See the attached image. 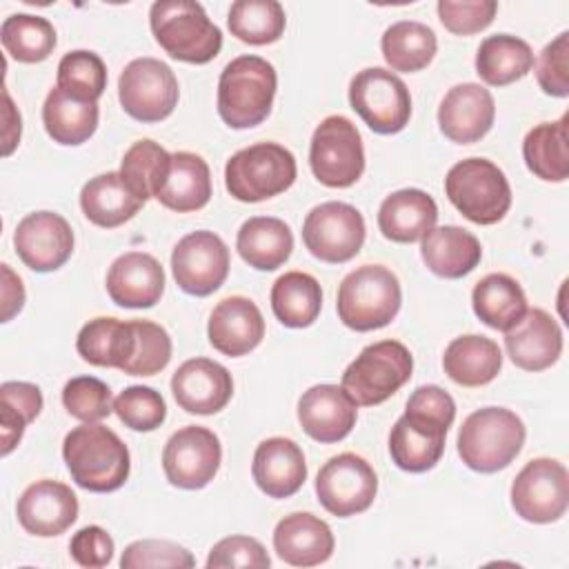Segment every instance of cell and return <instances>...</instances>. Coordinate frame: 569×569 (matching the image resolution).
Instances as JSON below:
<instances>
[{
    "mask_svg": "<svg viewBox=\"0 0 569 569\" xmlns=\"http://www.w3.org/2000/svg\"><path fill=\"white\" fill-rule=\"evenodd\" d=\"M456 418L453 398L438 385L418 387L405 413L389 433V453L398 469L422 473L438 465L445 451V438Z\"/></svg>",
    "mask_w": 569,
    "mask_h": 569,
    "instance_id": "obj_1",
    "label": "cell"
},
{
    "mask_svg": "<svg viewBox=\"0 0 569 569\" xmlns=\"http://www.w3.org/2000/svg\"><path fill=\"white\" fill-rule=\"evenodd\" d=\"M62 458L73 482L93 493L120 489L131 469L127 445L116 431L100 422L73 427L62 442Z\"/></svg>",
    "mask_w": 569,
    "mask_h": 569,
    "instance_id": "obj_2",
    "label": "cell"
},
{
    "mask_svg": "<svg viewBox=\"0 0 569 569\" xmlns=\"http://www.w3.org/2000/svg\"><path fill=\"white\" fill-rule=\"evenodd\" d=\"M278 76L260 56H238L220 73L218 113L231 129H251L267 120L276 98Z\"/></svg>",
    "mask_w": 569,
    "mask_h": 569,
    "instance_id": "obj_3",
    "label": "cell"
},
{
    "mask_svg": "<svg viewBox=\"0 0 569 569\" xmlns=\"http://www.w3.org/2000/svg\"><path fill=\"white\" fill-rule=\"evenodd\" d=\"M156 42L176 60L207 64L222 49V31L193 0H158L149 9Z\"/></svg>",
    "mask_w": 569,
    "mask_h": 569,
    "instance_id": "obj_4",
    "label": "cell"
},
{
    "mask_svg": "<svg viewBox=\"0 0 569 569\" xmlns=\"http://www.w3.org/2000/svg\"><path fill=\"white\" fill-rule=\"evenodd\" d=\"M525 422L505 407H482L469 413L458 431V456L478 473L509 467L525 445Z\"/></svg>",
    "mask_w": 569,
    "mask_h": 569,
    "instance_id": "obj_5",
    "label": "cell"
},
{
    "mask_svg": "<svg viewBox=\"0 0 569 569\" xmlns=\"http://www.w3.org/2000/svg\"><path fill=\"white\" fill-rule=\"evenodd\" d=\"M402 291L396 273L382 264H362L338 287V318L353 331L387 327L400 311Z\"/></svg>",
    "mask_w": 569,
    "mask_h": 569,
    "instance_id": "obj_6",
    "label": "cell"
},
{
    "mask_svg": "<svg viewBox=\"0 0 569 569\" xmlns=\"http://www.w3.org/2000/svg\"><path fill=\"white\" fill-rule=\"evenodd\" d=\"M296 173V158L289 149L278 142H256L227 160L224 187L240 202H262L287 191Z\"/></svg>",
    "mask_w": 569,
    "mask_h": 569,
    "instance_id": "obj_7",
    "label": "cell"
},
{
    "mask_svg": "<svg viewBox=\"0 0 569 569\" xmlns=\"http://www.w3.org/2000/svg\"><path fill=\"white\" fill-rule=\"evenodd\" d=\"M449 202L476 224L500 222L511 207V187L498 164L487 158L456 162L445 178Z\"/></svg>",
    "mask_w": 569,
    "mask_h": 569,
    "instance_id": "obj_8",
    "label": "cell"
},
{
    "mask_svg": "<svg viewBox=\"0 0 569 569\" xmlns=\"http://www.w3.org/2000/svg\"><path fill=\"white\" fill-rule=\"evenodd\" d=\"M413 371L409 349L398 340L367 345L345 369L340 387L358 407H376L389 400Z\"/></svg>",
    "mask_w": 569,
    "mask_h": 569,
    "instance_id": "obj_9",
    "label": "cell"
},
{
    "mask_svg": "<svg viewBox=\"0 0 569 569\" xmlns=\"http://www.w3.org/2000/svg\"><path fill=\"white\" fill-rule=\"evenodd\" d=\"M349 104L371 131L382 136L402 131L411 118L407 84L382 67H367L351 78Z\"/></svg>",
    "mask_w": 569,
    "mask_h": 569,
    "instance_id": "obj_10",
    "label": "cell"
},
{
    "mask_svg": "<svg viewBox=\"0 0 569 569\" xmlns=\"http://www.w3.org/2000/svg\"><path fill=\"white\" fill-rule=\"evenodd\" d=\"M309 164L318 182L345 189L365 171V147L360 131L345 116H327L311 136Z\"/></svg>",
    "mask_w": 569,
    "mask_h": 569,
    "instance_id": "obj_11",
    "label": "cell"
},
{
    "mask_svg": "<svg viewBox=\"0 0 569 569\" xmlns=\"http://www.w3.org/2000/svg\"><path fill=\"white\" fill-rule=\"evenodd\" d=\"M178 80L169 64L158 58L131 60L118 78V98L122 109L138 122H160L178 104Z\"/></svg>",
    "mask_w": 569,
    "mask_h": 569,
    "instance_id": "obj_12",
    "label": "cell"
},
{
    "mask_svg": "<svg viewBox=\"0 0 569 569\" xmlns=\"http://www.w3.org/2000/svg\"><path fill=\"white\" fill-rule=\"evenodd\" d=\"M365 218L347 202H322L302 222V242L309 253L329 264L349 262L365 242Z\"/></svg>",
    "mask_w": 569,
    "mask_h": 569,
    "instance_id": "obj_13",
    "label": "cell"
},
{
    "mask_svg": "<svg viewBox=\"0 0 569 569\" xmlns=\"http://www.w3.org/2000/svg\"><path fill=\"white\" fill-rule=\"evenodd\" d=\"M569 505L567 467L553 458H533L516 476L511 485L513 511L536 525L556 522Z\"/></svg>",
    "mask_w": 569,
    "mask_h": 569,
    "instance_id": "obj_14",
    "label": "cell"
},
{
    "mask_svg": "<svg viewBox=\"0 0 569 569\" xmlns=\"http://www.w3.org/2000/svg\"><path fill=\"white\" fill-rule=\"evenodd\" d=\"M316 493L329 513L349 518L371 507L378 493V476L362 456L345 451L320 467Z\"/></svg>",
    "mask_w": 569,
    "mask_h": 569,
    "instance_id": "obj_15",
    "label": "cell"
},
{
    "mask_svg": "<svg viewBox=\"0 0 569 569\" xmlns=\"http://www.w3.org/2000/svg\"><path fill=\"white\" fill-rule=\"evenodd\" d=\"M222 460V447L218 436L198 425H189L171 433L162 449V469L167 480L178 489H202L207 487Z\"/></svg>",
    "mask_w": 569,
    "mask_h": 569,
    "instance_id": "obj_16",
    "label": "cell"
},
{
    "mask_svg": "<svg viewBox=\"0 0 569 569\" xmlns=\"http://www.w3.org/2000/svg\"><path fill=\"white\" fill-rule=\"evenodd\" d=\"M171 271L184 293L204 298L227 280L229 249L213 231H191L173 247Z\"/></svg>",
    "mask_w": 569,
    "mask_h": 569,
    "instance_id": "obj_17",
    "label": "cell"
},
{
    "mask_svg": "<svg viewBox=\"0 0 569 569\" xmlns=\"http://www.w3.org/2000/svg\"><path fill=\"white\" fill-rule=\"evenodd\" d=\"M18 258L38 273L60 269L73 253V231L69 222L53 211L27 213L13 233Z\"/></svg>",
    "mask_w": 569,
    "mask_h": 569,
    "instance_id": "obj_18",
    "label": "cell"
},
{
    "mask_svg": "<svg viewBox=\"0 0 569 569\" xmlns=\"http://www.w3.org/2000/svg\"><path fill=\"white\" fill-rule=\"evenodd\" d=\"M171 393L180 409L196 416H211L227 407L233 396V380L227 367L209 358H191L171 376Z\"/></svg>",
    "mask_w": 569,
    "mask_h": 569,
    "instance_id": "obj_19",
    "label": "cell"
},
{
    "mask_svg": "<svg viewBox=\"0 0 569 569\" xmlns=\"http://www.w3.org/2000/svg\"><path fill=\"white\" fill-rule=\"evenodd\" d=\"M496 118V102L489 89L478 82L451 87L438 107V124L445 138L458 144H473L489 133Z\"/></svg>",
    "mask_w": 569,
    "mask_h": 569,
    "instance_id": "obj_20",
    "label": "cell"
},
{
    "mask_svg": "<svg viewBox=\"0 0 569 569\" xmlns=\"http://www.w3.org/2000/svg\"><path fill=\"white\" fill-rule=\"evenodd\" d=\"M16 516L20 527L31 536H60L78 518V498L64 482L38 480L18 498Z\"/></svg>",
    "mask_w": 569,
    "mask_h": 569,
    "instance_id": "obj_21",
    "label": "cell"
},
{
    "mask_svg": "<svg viewBox=\"0 0 569 569\" xmlns=\"http://www.w3.org/2000/svg\"><path fill=\"white\" fill-rule=\"evenodd\" d=\"M358 405L338 385H313L298 400L302 431L316 442H338L351 433Z\"/></svg>",
    "mask_w": 569,
    "mask_h": 569,
    "instance_id": "obj_22",
    "label": "cell"
},
{
    "mask_svg": "<svg viewBox=\"0 0 569 569\" xmlns=\"http://www.w3.org/2000/svg\"><path fill=\"white\" fill-rule=\"evenodd\" d=\"M505 349L525 371L549 369L562 353V329L545 309H527L522 320L505 331Z\"/></svg>",
    "mask_w": 569,
    "mask_h": 569,
    "instance_id": "obj_23",
    "label": "cell"
},
{
    "mask_svg": "<svg viewBox=\"0 0 569 569\" xmlns=\"http://www.w3.org/2000/svg\"><path fill=\"white\" fill-rule=\"evenodd\" d=\"M164 291L162 264L144 251L118 256L107 271V293L118 307L149 309Z\"/></svg>",
    "mask_w": 569,
    "mask_h": 569,
    "instance_id": "obj_24",
    "label": "cell"
},
{
    "mask_svg": "<svg viewBox=\"0 0 569 569\" xmlns=\"http://www.w3.org/2000/svg\"><path fill=\"white\" fill-rule=\"evenodd\" d=\"M207 336L216 351L238 358L253 351L262 342L264 318L253 300L244 296H229L213 307Z\"/></svg>",
    "mask_w": 569,
    "mask_h": 569,
    "instance_id": "obj_25",
    "label": "cell"
},
{
    "mask_svg": "<svg viewBox=\"0 0 569 569\" xmlns=\"http://www.w3.org/2000/svg\"><path fill=\"white\" fill-rule=\"evenodd\" d=\"M251 476L258 489L269 498H289L298 493L307 480L305 453L291 438H267L256 447Z\"/></svg>",
    "mask_w": 569,
    "mask_h": 569,
    "instance_id": "obj_26",
    "label": "cell"
},
{
    "mask_svg": "<svg viewBox=\"0 0 569 569\" xmlns=\"http://www.w3.org/2000/svg\"><path fill=\"white\" fill-rule=\"evenodd\" d=\"M333 547L331 527L307 511L284 516L273 529V549L291 567L322 565L331 558Z\"/></svg>",
    "mask_w": 569,
    "mask_h": 569,
    "instance_id": "obj_27",
    "label": "cell"
},
{
    "mask_svg": "<svg viewBox=\"0 0 569 569\" xmlns=\"http://www.w3.org/2000/svg\"><path fill=\"white\" fill-rule=\"evenodd\" d=\"M438 220L436 200L422 189H400L387 196L378 209V227L391 242H418Z\"/></svg>",
    "mask_w": 569,
    "mask_h": 569,
    "instance_id": "obj_28",
    "label": "cell"
},
{
    "mask_svg": "<svg viewBox=\"0 0 569 569\" xmlns=\"http://www.w3.org/2000/svg\"><path fill=\"white\" fill-rule=\"evenodd\" d=\"M420 256L427 269L440 278L456 280L471 273L482 258L478 238L456 224L433 227L420 244Z\"/></svg>",
    "mask_w": 569,
    "mask_h": 569,
    "instance_id": "obj_29",
    "label": "cell"
},
{
    "mask_svg": "<svg viewBox=\"0 0 569 569\" xmlns=\"http://www.w3.org/2000/svg\"><path fill=\"white\" fill-rule=\"evenodd\" d=\"M76 349L80 358L93 367L124 371L136 351V322L107 316L93 318L80 329Z\"/></svg>",
    "mask_w": 569,
    "mask_h": 569,
    "instance_id": "obj_30",
    "label": "cell"
},
{
    "mask_svg": "<svg viewBox=\"0 0 569 569\" xmlns=\"http://www.w3.org/2000/svg\"><path fill=\"white\" fill-rule=\"evenodd\" d=\"M211 198L209 164L191 151L171 153L169 171L156 193V200L178 213L202 209Z\"/></svg>",
    "mask_w": 569,
    "mask_h": 569,
    "instance_id": "obj_31",
    "label": "cell"
},
{
    "mask_svg": "<svg viewBox=\"0 0 569 569\" xmlns=\"http://www.w3.org/2000/svg\"><path fill=\"white\" fill-rule=\"evenodd\" d=\"M236 249L249 267L273 271L289 260L293 251V233L280 218L253 216L238 229Z\"/></svg>",
    "mask_w": 569,
    "mask_h": 569,
    "instance_id": "obj_32",
    "label": "cell"
},
{
    "mask_svg": "<svg viewBox=\"0 0 569 569\" xmlns=\"http://www.w3.org/2000/svg\"><path fill=\"white\" fill-rule=\"evenodd\" d=\"M98 102L71 96L58 84L47 93L42 104V122L49 138L67 147L87 142L98 129Z\"/></svg>",
    "mask_w": 569,
    "mask_h": 569,
    "instance_id": "obj_33",
    "label": "cell"
},
{
    "mask_svg": "<svg viewBox=\"0 0 569 569\" xmlns=\"http://www.w3.org/2000/svg\"><path fill=\"white\" fill-rule=\"evenodd\" d=\"M144 202L124 184L120 171H107L91 178L80 191V207L89 222L113 229L131 220Z\"/></svg>",
    "mask_w": 569,
    "mask_h": 569,
    "instance_id": "obj_34",
    "label": "cell"
},
{
    "mask_svg": "<svg viewBox=\"0 0 569 569\" xmlns=\"http://www.w3.org/2000/svg\"><path fill=\"white\" fill-rule=\"evenodd\" d=\"M442 369L456 385L482 387L500 373L502 351L487 336H460L447 345Z\"/></svg>",
    "mask_w": 569,
    "mask_h": 569,
    "instance_id": "obj_35",
    "label": "cell"
},
{
    "mask_svg": "<svg viewBox=\"0 0 569 569\" xmlns=\"http://www.w3.org/2000/svg\"><path fill=\"white\" fill-rule=\"evenodd\" d=\"M473 313L496 331H509L527 313V298L518 280L507 273H489L471 291Z\"/></svg>",
    "mask_w": 569,
    "mask_h": 569,
    "instance_id": "obj_36",
    "label": "cell"
},
{
    "mask_svg": "<svg viewBox=\"0 0 569 569\" xmlns=\"http://www.w3.org/2000/svg\"><path fill=\"white\" fill-rule=\"evenodd\" d=\"M569 113L556 122H540L522 140V158L527 169L545 182H565L569 176L567 149Z\"/></svg>",
    "mask_w": 569,
    "mask_h": 569,
    "instance_id": "obj_37",
    "label": "cell"
},
{
    "mask_svg": "<svg viewBox=\"0 0 569 569\" xmlns=\"http://www.w3.org/2000/svg\"><path fill=\"white\" fill-rule=\"evenodd\" d=\"M533 67L529 42L509 33H496L480 42L476 73L491 87H505L525 78Z\"/></svg>",
    "mask_w": 569,
    "mask_h": 569,
    "instance_id": "obj_38",
    "label": "cell"
},
{
    "mask_svg": "<svg viewBox=\"0 0 569 569\" xmlns=\"http://www.w3.org/2000/svg\"><path fill=\"white\" fill-rule=\"evenodd\" d=\"M322 307L320 282L305 271H287L271 287L273 316L291 329H305L316 322Z\"/></svg>",
    "mask_w": 569,
    "mask_h": 569,
    "instance_id": "obj_39",
    "label": "cell"
},
{
    "mask_svg": "<svg viewBox=\"0 0 569 569\" xmlns=\"http://www.w3.org/2000/svg\"><path fill=\"white\" fill-rule=\"evenodd\" d=\"M380 49L385 62L393 71L413 73L425 69L438 49V40L431 27L418 20H398L385 29Z\"/></svg>",
    "mask_w": 569,
    "mask_h": 569,
    "instance_id": "obj_40",
    "label": "cell"
},
{
    "mask_svg": "<svg viewBox=\"0 0 569 569\" xmlns=\"http://www.w3.org/2000/svg\"><path fill=\"white\" fill-rule=\"evenodd\" d=\"M0 40L4 51L24 64L47 60L56 49V29L42 16L13 13L4 18L0 27Z\"/></svg>",
    "mask_w": 569,
    "mask_h": 569,
    "instance_id": "obj_41",
    "label": "cell"
},
{
    "mask_svg": "<svg viewBox=\"0 0 569 569\" xmlns=\"http://www.w3.org/2000/svg\"><path fill=\"white\" fill-rule=\"evenodd\" d=\"M227 24L240 42L262 47L282 38L287 16L276 0H236L229 9Z\"/></svg>",
    "mask_w": 569,
    "mask_h": 569,
    "instance_id": "obj_42",
    "label": "cell"
},
{
    "mask_svg": "<svg viewBox=\"0 0 569 569\" xmlns=\"http://www.w3.org/2000/svg\"><path fill=\"white\" fill-rule=\"evenodd\" d=\"M171 164V153H167L158 142L144 138L133 142L122 162H120V176L124 184L142 200L156 198L167 171Z\"/></svg>",
    "mask_w": 569,
    "mask_h": 569,
    "instance_id": "obj_43",
    "label": "cell"
},
{
    "mask_svg": "<svg viewBox=\"0 0 569 569\" xmlns=\"http://www.w3.org/2000/svg\"><path fill=\"white\" fill-rule=\"evenodd\" d=\"M0 427H2V456H9L20 442L29 422L42 411V391L22 380L0 385Z\"/></svg>",
    "mask_w": 569,
    "mask_h": 569,
    "instance_id": "obj_44",
    "label": "cell"
},
{
    "mask_svg": "<svg viewBox=\"0 0 569 569\" xmlns=\"http://www.w3.org/2000/svg\"><path fill=\"white\" fill-rule=\"evenodd\" d=\"M58 87L82 100L98 102L107 89V67L102 58L87 49H76L58 62Z\"/></svg>",
    "mask_w": 569,
    "mask_h": 569,
    "instance_id": "obj_45",
    "label": "cell"
},
{
    "mask_svg": "<svg viewBox=\"0 0 569 569\" xmlns=\"http://www.w3.org/2000/svg\"><path fill=\"white\" fill-rule=\"evenodd\" d=\"M116 416L133 431H153L167 418L164 398L144 385H131L113 400Z\"/></svg>",
    "mask_w": 569,
    "mask_h": 569,
    "instance_id": "obj_46",
    "label": "cell"
},
{
    "mask_svg": "<svg viewBox=\"0 0 569 569\" xmlns=\"http://www.w3.org/2000/svg\"><path fill=\"white\" fill-rule=\"evenodd\" d=\"M62 405L69 416L82 422H98L113 411L111 389L93 376H76L62 389Z\"/></svg>",
    "mask_w": 569,
    "mask_h": 569,
    "instance_id": "obj_47",
    "label": "cell"
},
{
    "mask_svg": "<svg viewBox=\"0 0 569 569\" xmlns=\"http://www.w3.org/2000/svg\"><path fill=\"white\" fill-rule=\"evenodd\" d=\"M136 322V351L122 373L153 376L160 373L171 360V338L164 327L151 320Z\"/></svg>",
    "mask_w": 569,
    "mask_h": 569,
    "instance_id": "obj_48",
    "label": "cell"
},
{
    "mask_svg": "<svg viewBox=\"0 0 569 569\" xmlns=\"http://www.w3.org/2000/svg\"><path fill=\"white\" fill-rule=\"evenodd\" d=\"M498 11L493 0H440L438 18L456 36H473L487 29Z\"/></svg>",
    "mask_w": 569,
    "mask_h": 569,
    "instance_id": "obj_49",
    "label": "cell"
},
{
    "mask_svg": "<svg viewBox=\"0 0 569 569\" xmlns=\"http://www.w3.org/2000/svg\"><path fill=\"white\" fill-rule=\"evenodd\" d=\"M196 558L189 549L171 540H136L131 542L120 558L122 569H147V567H193Z\"/></svg>",
    "mask_w": 569,
    "mask_h": 569,
    "instance_id": "obj_50",
    "label": "cell"
},
{
    "mask_svg": "<svg viewBox=\"0 0 569 569\" xmlns=\"http://www.w3.org/2000/svg\"><path fill=\"white\" fill-rule=\"evenodd\" d=\"M536 80L547 96H569V31L558 33L545 44L536 62Z\"/></svg>",
    "mask_w": 569,
    "mask_h": 569,
    "instance_id": "obj_51",
    "label": "cell"
},
{
    "mask_svg": "<svg viewBox=\"0 0 569 569\" xmlns=\"http://www.w3.org/2000/svg\"><path fill=\"white\" fill-rule=\"evenodd\" d=\"M271 565V558L260 540L251 536H229L216 542L207 556V567H256L264 569Z\"/></svg>",
    "mask_w": 569,
    "mask_h": 569,
    "instance_id": "obj_52",
    "label": "cell"
},
{
    "mask_svg": "<svg viewBox=\"0 0 569 569\" xmlns=\"http://www.w3.org/2000/svg\"><path fill=\"white\" fill-rule=\"evenodd\" d=\"M69 553L80 567H107L113 558V540L102 527L89 525L73 533L69 542Z\"/></svg>",
    "mask_w": 569,
    "mask_h": 569,
    "instance_id": "obj_53",
    "label": "cell"
},
{
    "mask_svg": "<svg viewBox=\"0 0 569 569\" xmlns=\"http://www.w3.org/2000/svg\"><path fill=\"white\" fill-rule=\"evenodd\" d=\"M22 305H24L22 280L11 271L9 264H2V322H9L16 313H20Z\"/></svg>",
    "mask_w": 569,
    "mask_h": 569,
    "instance_id": "obj_54",
    "label": "cell"
},
{
    "mask_svg": "<svg viewBox=\"0 0 569 569\" xmlns=\"http://www.w3.org/2000/svg\"><path fill=\"white\" fill-rule=\"evenodd\" d=\"M4 124L7 127H4V149H2V153L9 156L16 149V144L20 142L22 124H20V113L16 111L7 91H4Z\"/></svg>",
    "mask_w": 569,
    "mask_h": 569,
    "instance_id": "obj_55",
    "label": "cell"
}]
</instances>
